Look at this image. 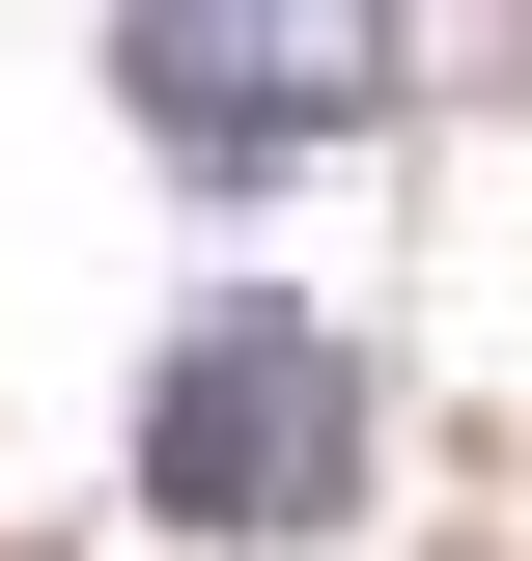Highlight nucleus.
<instances>
[{
    "mask_svg": "<svg viewBox=\"0 0 532 561\" xmlns=\"http://www.w3.org/2000/svg\"><path fill=\"white\" fill-rule=\"evenodd\" d=\"M140 534H197V561H280L365 505V449H393V393H365V337H336L309 280H224V309H169L140 337Z\"/></svg>",
    "mask_w": 532,
    "mask_h": 561,
    "instance_id": "1",
    "label": "nucleus"
},
{
    "mask_svg": "<svg viewBox=\"0 0 532 561\" xmlns=\"http://www.w3.org/2000/svg\"><path fill=\"white\" fill-rule=\"evenodd\" d=\"M420 84L393 0H113V113L197 169V197H253V169H309V140H365Z\"/></svg>",
    "mask_w": 532,
    "mask_h": 561,
    "instance_id": "2",
    "label": "nucleus"
}]
</instances>
